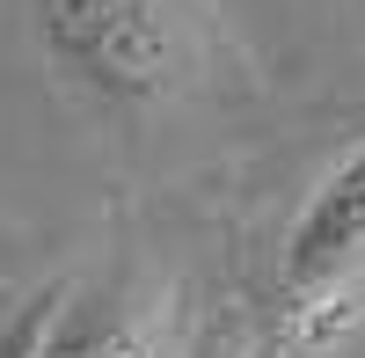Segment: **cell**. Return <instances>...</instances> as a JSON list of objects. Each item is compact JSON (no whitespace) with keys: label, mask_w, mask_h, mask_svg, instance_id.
<instances>
[{"label":"cell","mask_w":365,"mask_h":358,"mask_svg":"<svg viewBox=\"0 0 365 358\" xmlns=\"http://www.w3.org/2000/svg\"><path fill=\"white\" fill-rule=\"evenodd\" d=\"M29 22L51 73L117 125H139L161 103H175L190 73L182 0H29Z\"/></svg>","instance_id":"1"},{"label":"cell","mask_w":365,"mask_h":358,"mask_svg":"<svg viewBox=\"0 0 365 358\" xmlns=\"http://www.w3.org/2000/svg\"><path fill=\"white\" fill-rule=\"evenodd\" d=\"M365 300V139L307 190L278 242V337L322 351L344 337Z\"/></svg>","instance_id":"2"},{"label":"cell","mask_w":365,"mask_h":358,"mask_svg":"<svg viewBox=\"0 0 365 358\" xmlns=\"http://www.w3.org/2000/svg\"><path fill=\"white\" fill-rule=\"evenodd\" d=\"M44 358H175V307L161 278L110 271L96 285H73L51 322Z\"/></svg>","instance_id":"3"},{"label":"cell","mask_w":365,"mask_h":358,"mask_svg":"<svg viewBox=\"0 0 365 358\" xmlns=\"http://www.w3.org/2000/svg\"><path fill=\"white\" fill-rule=\"evenodd\" d=\"M66 278L58 285H37L29 300H15L8 307V322H0V358H44V344H51V322H58V307H66Z\"/></svg>","instance_id":"4"}]
</instances>
